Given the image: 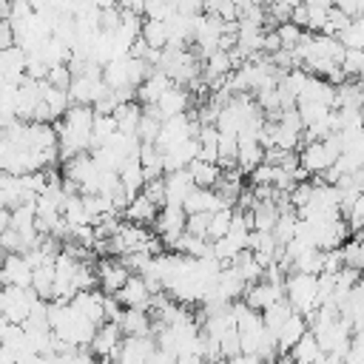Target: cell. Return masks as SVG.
I'll list each match as a JSON object with an SVG mask.
<instances>
[{
	"instance_id": "e575fe53",
	"label": "cell",
	"mask_w": 364,
	"mask_h": 364,
	"mask_svg": "<svg viewBox=\"0 0 364 364\" xmlns=\"http://www.w3.org/2000/svg\"><path fill=\"white\" fill-rule=\"evenodd\" d=\"M216 17H219L222 23H233V20H239L236 3H233V0H222V3H219V9H216Z\"/></svg>"
},
{
	"instance_id": "3957f363",
	"label": "cell",
	"mask_w": 364,
	"mask_h": 364,
	"mask_svg": "<svg viewBox=\"0 0 364 364\" xmlns=\"http://www.w3.org/2000/svg\"><path fill=\"white\" fill-rule=\"evenodd\" d=\"M37 299L40 296L31 287H11V284H6V287H0V313L11 324H23L28 318V313H31Z\"/></svg>"
},
{
	"instance_id": "d4e9b609",
	"label": "cell",
	"mask_w": 364,
	"mask_h": 364,
	"mask_svg": "<svg viewBox=\"0 0 364 364\" xmlns=\"http://www.w3.org/2000/svg\"><path fill=\"white\" fill-rule=\"evenodd\" d=\"M338 68L344 71L347 80H361V74H364V48H347Z\"/></svg>"
},
{
	"instance_id": "60d3db41",
	"label": "cell",
	"mask_w": 364,
	"mask_h": 364,
	"mask_svg": "<svg viewBox=\"0 0 364 364\" xmlns=\"http://www.w3.org/2000/svg\"><path fill=\"white\" fill-rule=\"evenodd\" d=\"M301 3H304L307 9H324V11H330L336 0H301Z\"/></svg>"
},
{
	"instance_id": "c3c4849f",
	"label": "cell",
	"mask_w": 364,
	"mask_h": 364,
	"mask_svg": "<svg viewBox=\"0 0 364 364\" xmlns=\"http://www.w3.org/2000/svg\"><path fill=\"white\" fill-rule=\"evenodd\" d=\"M270 364H293V358H290L287 353H282V355H276V361H270Z\"/></svg>"
},
{
	"instance_id": "f35d334b",
	"label": "cell",
	"mask_w": 364,
	"mask_h": 364,
	"mask_svg": "<svg viewBox=\"0 0 364 364\" xmlns=\"http://www.w3.org/2000/svg\"><path fill=\"white\" fill-rule=\"evenodd\" d=\"M225 364H264L259 355H245V353H239V355H233V358H225Z\"/></svg>"
},
{
	"instance_id": "1f68e13d",
	"label": "cell",
	"mask_w": 364,
	"mask_h": 364,
	"mask_svg": "<svg viewBox=\"0 0 364 364\" xmlns=\"http://www.w3.org/2000/svg\"><path fill=\"white\" fill-rule=\"evenodd\" d=\"M250 185H273V165H256L250 171Z\"/></svg>"
},
{
	"instance_id": "7bdbcfd3",
	"label": "cell",
	"mask_w": 364,
	"mask_h": 364,
	"mask_svg": "<svg viewBox=\"0 0 364 364\" xmlns=\"http://www.w3.org/2000/svg\"><path fill=\"white\" fill-rule=\"evenodd\" d=\"M222 0H202V14H216Z\"/></svg>"
},
{
	"instance_id": "bcb514c9",
	"label": "cell",
	"mask_w": 364,
	"mask_h": 364,
	"mask_svg": "<svg viewBox=\"0 0 364 364\" xmlns=\"http://www.w3.org/2000/svg\"><path fill=\"white\" fill-rule=\"evenodd\" d=\"M97 9H111V6H117V0H91Z\"/></svg>"
},
{
	"instance_id": "6da1fadb",
	"label": "cell",
	"mask_w": 364,
	"mask_h": 364,
	"mask_svg": "<svg viewBox=\"0 0 364 364\" xmlns=\"http://www.w3.org/2000/svg\"><path fill=\"white\" fill-rule=\"evenodd\" d=\"M284 299L299 316H310L318 307V276L313 273H287L284 276Z\"/></svg>"
},
{
	"instance_id": "4dcf8cb0",
	"label": "cell",
	"mask_w": 364,
	"mask_h": 364,
	"mask_svg": "<svg viewBox=\"0 0 364 364\" xmlns=\"http://www.w3.org/2000/svg\"><path fill=\"white\" fill-rule=\"evenodd\" d=\"M142 193H145L156 208L165 205V182H162V179H148L145 188H142Z\"/></svg>"
},
{
	"instance_id": "52a82bcc",
	"label": "cell",
	"mask_w": 364,
	"mask_h": 364,
	"mask_svg": "<svg viewBox=\"0 0 364 364\" xmlns=\"http://www.w3.org/2000/svg\"><path fill=\"white\" fill-rule=\"evenodd\" d=\"M114 299L122 304V310H148L151 307V290L145 287L142 276H128V282L114 293Z\"/></svg>"
},
{
	"instance_id": "7402d4cb",
	"label": "cell",
	"mask_w": 364,
	"mask_h": 364,
	"mask_svg": "<svg viewBox=\"0 0 364 364\" xmlns=\"http://www.w3.org/2000/svg\"><path fill=\"white\" fill-rule=\"evenodd\" d=\"M188 173H191V179H193L196 188H213V185L219 182V176H222V168L213 165V162L193 159V162L188 165Z\"/></svg>"
},
{
	"instance_id": "9a60e30c",
	"label": "cell",
	"mask_w": 364,
	"mask_h": 364,
	"mask_svg": "<svg viewBox=\"0 0 364 364\" xmlns=\"http://www.w3.org/2000/svg\"><path fill=\"white\" fill-rule=\"evenodd\" d=\"M117 176H119V185H122V191H125L128 199H134L136 193H142V188H145V171H142V165H139V156L128 159V162L119 168Z\"/></svg>"
},
{
	"instance_id": "9c48e42d",
	"label": "cell",
	"mask_w": 364,
	"mask_h": 364,
	"mask_svg": "<svg viewBox=\"0 0 364 364\" xmlns=\"http://www.w3.org/2000/svg\"><path fill=\"white\" fill-rule=\"evenodd\" d=\"M159 111L162 119H171V117H179V114H188L191 108V91L182 88V85H171L168 91H162V97L156 100L154 105Z\"/></svg>"
},
{
	"instance_id": "7a4b0ae2",
	"label": "cell",
	"mask_w": 364,
	"mask_h": 364,
	"mask_svg": "<svg viewBox=\"0 0 364 364\" xmlns=\"http://www.w3.org/2000/svg\"><path fill=\"white\" fill-rule=\"evenodd\" d=\"M100 168L91 159V154H77L71 159H63V179L71 182L82 196L97 193V182H100Z\"/></svg>"
},
{
	"instance_id": "4316f807",
	"label": "cell",
	"mask_w": 364,
	"mask_h": 364,
	"mask_svg": "<svg viewBox=\"0 0 364 364\" xmlns=\"http://www.w3.org/2000/svg\"><path fill=\"white\" fill-rule=\"evenodd\" d=\"M336 40H338L344 48H364V17H355Z\"/></svg>"
},
{
	"instance_id": "f907efd6",
	"label": "cell",
	"mask_w": 364,
	"mask_h": 364,
	"mask_svg": "<svg viewBox=\"0 0 364 364\" xmlns=\"http://www.w3.org/2000/svg\"><path fill=\"white\" fill-rule=\"evenodd\" d=\"M361 119H364V105H361Z\"/></svg>"
},
{
	"instance_id": "74e56055",
	"label": "cell",
	"mask_w": 364,
	"mask_h": 364,
	"mask_svg": "<svg viewBox=\"0 0 364 364\" xmlns=\"http://www.w3.org/2000/svg\"><path fill=\"white\" fill-rule=\"evenodd\" d=\"M117 6H119L122 11H134V14H139V17H142V11H145V0H117Z\"/></svg>"
},
{
	"instance_id": "8d00e7d4",
	"label": "cell",
	"mask_w": 364,
	"mask_h": 364,
	"mask_svg": "<svg viewBox=\"0 0 364 364\" xmlns=\"http://www.w3.org/2000/svg\"><path fill=\"white\" fill-rule=\"evenodd\" d=\"M333 6H336L338 11H344L347 17H353V20L358 17V0H336Z\"/></svg>"
},
{
	"instance_id": "7c38bea8",
	"label": "cell",
	"mask_w": 364,
	"mask_h": 364,
	"mask_svg": "<svg viewBox=\"0 0 364 364\" xmlns=\"http://www.w3.org/2000/svg\"><path fill=\"white\" fill-rule=\"evenodd\" d=\"M222 208H225V205L219 202V196H216L213 188H193V191L188 193V199L182 202L185 216H191V213H216V210H222Z\"/></svg>"
},
{
	"instance_id": "ac0fdd59",
	"label": "cell",
	"mask_w": 364,
	"mask_h": 364,
	"mask_svg": "<svg viewBox=\"0 0 364 364\" xmlns=\"http://www.w3.org/2000/svg\"><path fill=\"white\" fill-rule=\"evenodd\" d=\"M114 119H117V131H119V134L136 136V128H139V119H142V105H139L136 100L122 102V105L114 111Z\"/></svg>"
},
{
	"instance_id": "ee69618b",
	"label": "cell",
	"mask_w": 364,
	"mask_h": 364,
	"mask_svg": "<svg viewBox=\"0 0 364 364\" xmlns=\"http://www.w3.org/2000/svg\"><path fill=\"white\" fill-rule=\"evenodd\" d=\"M9 219H11V210H6V208H0V236H3V230L9 228Z\"/></svg>"
},
{
	"instance_id": "e0dca14e",
	"label": "cell",
	"mask_w": 364,
	"mask_h": 364,
	"mask_svg": "<svg viewBox=\"0 0 364 364\" xmlns=\"http://www.w3.org/2000/svg\"><path fill=\"white\" fill-rule=\"evenodd\" d=\"M290 358H293V364H318L321 361V347H318V341H316V336L307 330L293 347H290V353H287Z\"/></svg>"
},
{
	"instance_id": "681fc988",
	"label": "cell",
	"mask_w": 364,
	"mask_h": 364,
	"mask_svg": "<svg viewBox=\"0 0 364 364\" xmlns=\"http://www.w3.org/2000/svg\"><path fill=\"white\" fill-rule=\"evenodd\" d=\"M3 259H6V253H3V250H0V264H3Z\"/></svg>"
},
{
	"instance_id": "f6af8a7d",
	"label": "cell",
	"mask_w": 364,
	"mask_h": 364,
	"mask_svg": "<svg viewBox=\"0 0 364 364\" xmlns=\"http://www.w3.org/2000/svg\"><path fill=\"white\" fill-rule=\"evenodd\" d=\"M9 327H11V321H9V318H6L3 313H0V341L6 338V333H9Z\"/></svg>"
},
{
	"instance_id": "ffe728a7",
	"label": "cell",
	"mask_w": 364,
	"mask_h": 364,
	"mask_svg": "<svg viewBox=\"0 0 364 364\" xmlns=\"http://www.w3.org/2000/svg\"><path fill=\"white\" fill-rule=\"evenodd\" d=\"M361 105H364V82L361 80H344L341 85H336V108H361Z\"/></svg>"
},
{
	"instance_id": "f1b7e54d",
	"label": "cell",
	"mask_w": 364,
	"mask_h": 364,
	"mask_svg": "<svg viewBox=\"0 0 364 364\" xmlns=\"http://www.w3.org/2000/svg\"><path fill=\"white\" fill-rule=\"evenodd\" d=\"M208 225H210V213H191L185 219V233L199 236V239H208Z\"/></svg>"
},
{
	"instance_id": "d6986e66",
	"label": "cell",
	"mask_w": 364,
	"mask_h": 364,
	"mask_svg": "<svg viewBox=\"0 0 364 364\" xmlns=\"http://www.w3.org/2000/svg\"><path fill=\"white\" fill-rule=\"evenodd\" d=\"M156 213H159V208H156L145 193H136V196L128 202V208L122 210V216H125L128 222H134V225H148V222L156 219Z\"/></svg>"
},
{
	"instance_id": "277c9868",
	"label": "cell",
	"mask_w": 364,
	"mask_h": 364,
	"mask_svg": "<svg viewBox=\"0 0 364 364\" xmlns=\"http://www.w3.org/2000/svg\"><path fill=\"white\" fill-rule=\"evenodd\" d=\"M122 338H125V336H122L119 324H117V321H105V324L97 327V333H94L91 344H88V350H91L102 364H108V361H114V355H117Z\"/></svg>"
},
{
	"instance_id": "603a6c76",
	"label": "cell",
	"mask_w": 364,
	"mask_h": 364,
	"mask_svg": "<svg viewBox=\"0 0 364 364\" xmlns=\"http://www.w3.org/2000/svg\"><path fill=\"white\" fill-rule=\"evenodd\" d=\"M31 290L40 299L51 301V293H54V262H46V264L34 267V273H31Z\"/></svg>"
},
{
	"instance_id": "f546056e",
	"label": "cell",
	"mask_w": 364,
	"mask_h": 364,
	"mask_svg": "<svg viewBox=\"0 0 364 364\" xmlns=\"http://www.w3.org/2000/svg\"><path fill=\"white\" fill-rule=\"evenodd\" d=\"M46 82H48V85H54V88L68 91V85H71V71H68V65H54V68H48Z\"/></svg>"
},
{
	"instance_id": "484cf974",
	"label": "cell",
	"mask_w": 364,
	"mask_h": 364,
	"mask_svg": "<svg viewBox=\"0 0 364 364\" xmlns=\"http://www.w3.org/2000/svg\"><path fill=\"white\" fill-rule=\"evenodd\" d=\"M230 219H233V208H222L216 213H210V225H208V239L216 242L222 236H228L230 230Z\"/></svg>"
},
{
	"instance_id": "836d02e7",
	"label": "cell",
	"mask_w": 364,
	"mask_h": 364,
	"mask_svg": "<svg viewBox=\"0 0 364 364\" xmlns=\"http://www.w3.org/2000/svg\"><path fill=\"white\" fill-rule=\"evenodd\" d=\"M102 310H105V321H119V316H122V304L114 296L102 299Z\"/></svg>"
},
{
	"instance_id": "7dc6e473",
	"label": "cell",
	"mask_w": 364,
	"mask_h": 364,
	"mask_svg": "<svg viewBox=\"0 0 364 364\" xmlns=\"http://www.w3.org/2000/svg\"><path fill=\"white\" fill-rule=\"evenodd\" d=\"M0 364H17V361H14V355H9V353L0 347Z\"/></svg>"
},
{
	"instance_id": "ab89813d",
	"label": "cell",
	"mask_w": 364,
	"mask_h": 364,
	"mask_svg": "<svg viewBox=\"0 0 364 364\" xmlns=\"http://www.w3.org/2000/svg\"><path fill=\"white\" fill-rule=\"evenodd\" d=\"M17 364H48L46 361V355H37V353H28V355H20V358H14Z\"/></svg>"
},
{
	"instance_id": "8fae6325",
	"label": "cell",
	"mask_w": 364,
	"mask_h": 364,
	"mask_svg": "<svg viewBox=\"0 0 364 364\" xmlns=\"http://www.w3.org/2000/svg\"><path fill=\"white\" fill-rule=\"evenodd\" d=\"M262 159H264V148H262V142H259L256 136H250V134H239L236 168H239L242 173H250L256 165H262Z\"/></svg>"
},
{
	"instance_id": "d590c367",
	"label": "cell",
	"mask_w": 364,
	"mask_h": 364,
	"mask_svg": "<svg viewBox=\"0 0 364 364\" xmlns=\"http://www.w3.org/2000/svg\"><path fill=\"white\" fill-rule=\"evenodd\" d=\"M290 23L299 26L301 31H307V9H304V3L293 6V11H290Z\"/></svg>"
},
{
	"instance_id": "4fadbf2b",
	"label": "cell",
	"mask_w": 364,
	"mask_h": 364,
	"mask_svg": "<svg viewBox=\"0 0 364 364\" xmlns=\"http://www.w3.org/2000/svg\"><path fill=\"white\" fill-rule=\"evenodd\" d=\"M173 82L168 80V74H162L159 68H154L145 80H142V85L136 88V102L139 105H156V100L162 97V91H168Z\"/></svg>"
},
{
	"instance_id": "d6a6232c",
	"label": "cell",
	"mask_w": 364,
	"mask_h": 364,
	"mask_svg": "<svg viewBox=\"0 0 364 364\" xmlns=\"http://www.w3.org/2000/svg\"><path fill=\"white\" fill-rule=\"evenodd\" d=\"M173 3H176V14H185V17L202 14V0H173Z\"/></svg>"
},
{
	"instance_id": "30bf717a",
	"label": "cell",
	"mask_w": 364,
	"mask_h": 364,
	"mask_svg": "<svg viewBox=\"0 0 364 364\" xmlns=\"http://www.w3.org/2000/svg\"><path fill=\"white\" fill-rule=\"evenodd\" d=\"M162 182H165V205H179V208H182V202L188 199V193L196 188L193 179H191V173H188V168L165 173Z\"/></svg>"
},
{
	"instance_id": "2e32d148",
	"label": "cell",
	"mask_w": 364,
	"mask_h": 364,
	"mask_svg": "<svg viewBox=\"0 0 364 364\" xmlns=\"http://www.w3.org/2000/svg\"><path fill=\"white\" fill-rule=\"evenodd\" d=\"M310 327H307V318L304 316H299V313H293L282 327H279V333H276V341H279V353H290V347L307 333Z\"/></svg>"
},
{
	"instance_id": "cb8c5ba5",
	"label": "cell",
	"mask_w": 364,
	"mask_h": 364,
	"mask_svg": "<svg viewBox=\"0 0 364 364\" xmlns=\"http://www.w3.org/2000/svg\"><path fill=\"white\" fill-rule=\"evenodd\" d=\"M293 316V307L287 304V299H279V301H273L267 310H262V321H264V327L276 336L279 333V327L287 321Z\"/></svg>"
},
{
	"instance_id": "ba28073f",
	"label": "cell",
	"mask_w": 364,
	"mask_h": 364,
	"mask_svg": "<svg viewBox=\"0 0 364 364\" xmlns=\"http://www.w3.org/2000/svg\"><path fill=\"white\" fill-rule=\"evenodd\" d=\"M102 299H105V293H100V290H80L77 296H71V307L82 316V318H88L91 324H105V310H102Z\"/></svg>"
},
{
	"instance_id": "8992f818",
	"label": "cell",
	"mask_w": 364,
	"mask_h": 364,
	"mask_svg": "<svg viewBox=\"0 0 364 364\" xmlns=\"http://www.w3.org/2000/svg\"><path fill=\"white\" fill-rule=\"evenodd\" d=\"M279 299H284V284H273V282H267V279H262V282H256V284H247L245 287V296H242V301L250 307V310H256V313H262V310H267L273 301H279Z\"/></svg>"
},
{
	"instance_id": "b9f144b4",
	"label": "cell",
	"mask_w": 364,
	"mask_h": 364,
	"mask_svg": "<svg viewBox=\"0 0 364 364\" xmlns=\"http://www.w3.org/2000/svg\"><path fill=\"white\" fill-rule=\"evenodd\" d=\"M176 364H205V358L196 353H188V355H176Z\"/></svg>"
},
{
	"instance_id": "5bb4252c",
	"label": "cell",
	"mask_w": 364,
	"mask_h": 364,
	"mask_svg": "<svg viewBox=\"0 0 364 364\" xmlns=\"http://www.w3.org/2000/svg\"><path fill=\"white\" fill-rule=\"evenodd\" d=\"M117 324L122 336H154V318L148 310H122Z\"/></svg>"
},
{
	"instance_id": "83f0119b",
	"label": "cell",
	"mask_w": 364,
	"mask_h": 364,
	"mask_svg": "<svg viewBox=\"0 0 364 364\" xmlns=\"http://www.w3.org/2000/svg\"><path fill=\"white\" fill-rule=\"evenodd\" d=\"M276 34H279V43H282V48L293 51V48L299 46V40H301V34H304V31L287 20V23H279V26H276Z\"/></svg>"
},
{
	"instance_id": "44dd1931",
	"label": "cell",
	"mask_w": 364,
	"mask_h": 364,
	"mask_svg": "<svg viewBox=\"0 0 364 364\" xmlns=\"http://www.w3.org/2000/svg\"><path fill=\"white\" fill-rule=\"evenodd\" d=\"M139 37L145 40V46H148V48L162 51V48L168 46V26H165V20H148V17H142Z\"/></svg>"
},
{
	"instance_id": "5b68a950",
	"label": "cell",
	"mask_w": 364,
	"mask_h": 364,
	"mask_svg": "<svg viewBox=\"0 0 364 364\" xmlns=\"http://www.w3.org/2000/svg\"><path fill=\"white\" fill-rule=\"evenodd\" d=\"M94 270H97V284H100V290H102L105 296H114V293L128 282V276H131V270H128L119 259H111V256L100 259Z\"/></svg>"
}]
</instances>
